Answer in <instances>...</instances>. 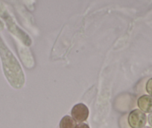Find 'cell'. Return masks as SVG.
<instances>
[{
	"mask_svg": "<svg viewBox=\"0 0 152 128\" xmlns=\"http://www.w3.org/2000/svg\"><path fill=\"white\" fill-rule=\"evenodd\" d=\"M76 121L69 115L63 117L60 122V128H75Z\"/></svg>",
	"mask_w": 152,
	"mask_h": 128,
	"instance_id": "obj_4",
	"label": "cell"
},
{
	"mask_svg": "<svg viewBox=\"0 0 152 128\" xmlns=\"http://www.w3.org/2000/svg\"><path fill=\"white\" fill-rule=\"evenodd\" d=\"M128 121L131 128H142L145 126L147 117L140 110H134L128 115Z\"/></svg>",
	"mask_w": 152,
	"mask_h": 128,
	"instance_id": "obj_1",
	"label": "cell"
},
{
	"mask_svg": "<svg viewBox=\"0 0 152 128\" xmlns=\"http://www.w3.org/2000/svg\"><path fill=\"white\" fill-rule=\"evenodd\" d=\"M75 128H90L89 125L85 123H79L78 124L76 125Z\"/></svg>",
	"mask_w": 152,
	"mask_h": 128,
	"instance_id": "obj_6",
	"label": "cell"
},
{
	"mask_svg": "<svg viewBox=\"0 0 152 128\" xmlns=\"http://www.w3.org/2000/svg\"><path fill=\"white\" fill-rule=\"evenodd\" d=\"M148 123L150 124L151 127H152V112L150 113L148 117Z\"/></svg>",
	"mask_w": 152,
	"mask_h": 128,
	"instance_id": "obj_7",
	"label": "cell"
},
{
	"mask_svg": "<svg viewBox=\"0 0 152 128\" xmlns=\"http://www.w3.org/2000/svg\"><path fill=\"white\" fill-rule=\"evenodd\" d=\"M137 105L142 112L145 113L152 112V97L150 95H142L137 101Z\"/></svg>",
	"mask_w": 152,
	"mask_h": 128,
	"instance_id": "obj_3",
	"label": "cell"
},
{
	"mask_svg": "<svg viewBox=\"0 0 152 128\" xmlns=\"http://www.w3.org/2000/svg\"><path fill=\"white\" fill-rule=\"evenodd\" d=\"M89 109L84 104H78L72 109V118L78 123H83L89 117Z\"/></svg>",
	"mask_w": 152,
	"mask_h": 128,
	"instance_id": "obj_2",
	"label": "cell"
},
{
	"mask_svg": "<svg viewBox=\"0 0 152 128\" xmlns=\"http://www.w3.org/2000/svg\"><path fill=\"white\" fill-rule=\"evenodd\" d=\"M142 128H151V127H144Z\"/></svg>",
	"mask_w": 152,
	"mask_h": 128,
	"instance_id": "obj_8",
	"label": "cell"
},
{
	"mask_svg": "<svg viewBox=\"0 0 152 128\" xmlns=\"http://www.w3.org/2000/svg\"><path fill=\"white\" fill-rule=\"evenodd\" d=\"M145 89L146 92H148L150 96L152 97V78L149 79L148 80L147 83H146V86H145Z\"/></svg>",
	"mask_w": 152,
	"mask_h": 128,
	"instance_id": "obj_5",
	"label": "cell"
}]
</instances>
